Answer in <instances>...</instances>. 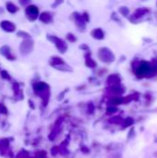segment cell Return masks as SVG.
<instances>
[{
	"mask_svg": "<svg viewBox=\"0 0 157 158\" xmlns=\"http://www.w3.org/2000/svg\"><path fill=\"white\" fill-rule=\"evenodd\" d=\"M150 70H151V66L147 62H143L138 69V73L140 75H146L150 72Z\"/></svg>",
	"mask_w": 157,
	"mask_h": 158,
	"instance_id": "cell-1",
	"label": "cell"
}]
</instances>
